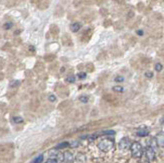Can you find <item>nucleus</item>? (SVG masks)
Here are the masks:
<instances>
[{"label":"nucleus","instance_id":"1","mask_svg":"<svg viewBox=\"0 0 164 163\" xmlns=\"http://www.w3.org/2000/svg\"><path fill=\"white\" fill-rule=\"evenodd\" d=\"M98 147H99L100 150H102L104 152H108V151H110L111 149H113L114 141L111 139H103L99 142Z\"/></svg>","mask_w":164,"mask_h":163},{"label":"nucleus","instance_id":"2","mask_svg":"<svg viewBox=\"0 0 164 163\" xmlns=\"http://www.w3.org/2000/svg\"><path fill=\"white\" fill-rule=\"evenodd\" d=\"M131 153H132V156L134 158H140L142 156L143 154V148L141 146V144L138 142H134L131 144Z\"/></svg>","mask_w":164,"mask_h":163},{"label":"nucleus","instance_id":"3","mask_svg":"<svg viewBox=\"0 0 164 163\" xmlns=\"http://www.w3.org/2000/svg\"><path fill=\"white\" fill-rule=\"evenodd\" d=\"M49 157H51V159L57 161V163H61L63 161V154L57 150H52L49 152Z\"/></svg>","mask_w":164,"mask_h":163},{"label":"nucleus","instance_id":"4","mask_svg":"<svg viewBox=\"0 0 164 163\" xmlns=\"http://www.w3.org/2000/svg\"><path fill=\"white\" fill-rule=\"evenodd\" d=\"M119 147L121 150H127L131 147V142H130V139L124 137L120 140V143H119Z\"/></svg>","mask_w":164,"mask_h":163},{"label":"nucleus","instance_id":"5","mask_svg":"<svg viewBox=\"0 0 164 163\" xmlns=\"http://www.w3.org/2000/svg\"><path fill=\"white\" fill-rule=\"evenodd\" d=\"M145 154H146V157L150 161L154 160V158H155V152H154V149L152 147H150V146H148L146 148V150H145Z\"/></svg>","mask_w":164,"mask_h":163},{"label":"nucleus","instance_id":"6","mask_svg":"<svg viewBox=\"0 0 164 163\" xmlns=\"http://www.w3.org/2000/svg\"><path fill=\"white\" fill-rule=\"evenodd\" d=\"M156 144L159 145V146L164 147V132H160L157 136H156Z\"/></svg>","mask_w":164,"mask_h":163},{"label":"nucleus","instance_id":"7","mask_svg":"<svg viewBox=\"0 0 164 163\" xmlns=\"http://www.w3.org/2000/svg\"><path fill=\"white\" fill-rule=\"evenodd\" d=\"M74 160V157H72V154L70 152H66L63 153V161L67 163H72Z\"/></svg>","mask_w":164,"mask_h":163},{"label":"nucleus","instance_id":"8","mask_svg":"<svg viewBox=\"0 0 164 163\" xmlns=\"http://www.w3.org/2000/svg\"><path fill=\"white\" fill-rule=\"evenodd\" d=\"M149 134V130L147 128H141L137 131V135L139 137H145Z\"/></svg>","mask_w":164,"mask_h":163},{"label":"nucleus","instance_id":"9","mask_svg":"<svg viewBox=\"0 0 164 163\" xmlns=\"http://www.w3.org/2000/svg\"><path fill=\"white\" fill-rule=\"evenodd\" d=\"M81 27H82V24L81 23H78V22H75V23H72L71 25V29L72 32H78V31L81 29Z\"/></svg>","mask_w":164,"mask_h":163},{"label":"nucleus","instance_id":"10","mask_svg":"<svg viewBox=\"0 0 164 163\" xmlns=\"http://www.w3.org/2000/svg\"><path fill=\"white\" fill-rule=\"evenodd\" d=\"M42 160H43V155H39L37 157H35L34 159L31 161L30 163H42Z\"/></svg>","mask_w":164,"mask_h":163},{"label":"nucleus","instance_id":"11","mask_svg":"<svg viewBox=\"0 0 164 163\" xmlns=\"http://www.w3.org/2000/svg\"><path fill=\"white\" fill-rule=\"evenodd\" d=\"M70 146V143L69 142H63V143H61L58 144L57 146V149H62V148H67Z\"/></svg>","mask_w":164,"mask_h":163},{"label":"nucleus","instance_id":"12","mask_svg":"<svg viewBox=\"0 0 164 163\" xmlns=\"http://www.w3.org/2000/svg\"><path fill=\"white\" fill-rule=\"evenodd\" d=\"M13 122H14V123H22L23 119H22L21 117H14L13 118Z\"/></svg>","mask_w":164,"mask_h":163},{"label":"nucleus","instance_id":"13","mask_svg":"<svg viewBox=\"0 0 164 163\" xmlns=\"http://www.w3.org/2000/svg\"><path fill=\"white\" fill-rule=\"evenodd\" d=\"M113 91H114V92H119V93H121L124 90H123V88L120 87V86H118V87H117V86H115V87H113Z\"/></svg>","mask_w":164,"mask_h":163},{"label":"nucleus","instance_id":"14","mask_svg":"<svg viewBox=\"0 0 164 163\" xmlns=\"http://www.w3.org/2000/svg\"><path fill=\"white\" fill-rule=\"evenodd\" d=\"M75 81H76V78L74 76H69L67 78V83H75Z\"/></svg>","mask_w":164,"mask_h":163},{"label":"nucleus","instance_id":"15","mask_svg":"<svg viewBox=\"0 0 164 163\" xmlns=\"http://www.w3.org/2000/svg\"><path fill=\"white\" fill-rule=\"evenodd\" d=\"M80 101L83 102V103H87V102L89 101V97H87V96H81V97H80Z\"/></svg>","mask_w":164,"mask_h":163},{"label":"nucleus","instance_id":"16","mask_svg":"<svg viewBox=\"0 0 164 163\" xmlns=\"http://www.w3.org/2000/svg\"><path fill=\"white\" fill-rule=\"evenodd\" d=\"M155 70L157 72H160L162 70V65H161V63H156V65H155Z\"/></svg>","mask_w":164,"mask_h":163},{"label":"nucleus","instance_id":"17","mask_svg":"<svg viewBox=\"0 0 164 163\" xmlns=\"http://www.w3.org/2000/svg\"><path fill=\"white\" fill-rule=\"evenodd\" d=\"M86 76H87L86 72H79V74H78V78H80V79H85Z\"/></svg>","mask_w":164,"mask_h":163},{"label":"nucleus","instance_id":"18","mask_svg":"<svg viewBox=\"0 0 164 163\" xmlns=\"http://www.w3.org/2000/svg\"><path fill=\"white\" fill-rule=\"evenodd\" d=\"M48 99H49V101H51V102H53V101H56V99H57V98L54 97L53 95H51V96H49V98H48Z\"/></svg>","mask_w":164,"mask_h":163},{"label":"nucleus","instance_id":"19","mask_svg":"<svg viewBox=\"0 0 164 163\" xmlns=\"http://www.w3.org/2000/svg\"><path fill=\"white\" fill-rule=\"evenodd\" d=\"M115 81L116 82H123V81H124V79H123L122 77H117V78L115 79Z\"/></svg>","mask_w":164,"mask_h":163},{"label":"nucleus","instance_id":"20","mask_svg":"<svg viewBox=\"0 0 164 163\" xmlns=\"http://www.w3.org/2000/svg\"><path fill=\"white\" fill-rule=\"evenodd\" d=\"M11 23H6L5 25H4V28H5V29H8V28H10V27H11Z\"/></svg>","mask_w":164,"mask_h":163},{"label":"nucleus","instance_id":"21","mask_svg":"<svg viewBox=\"0 0 164 163\" xmlns=\"http://www.w3.org/2000/svg\"><path fill=\"white\" fill-rule=\"evenodd\" d=\"M145 76L148 77V78H151V77H153V74H152V72H146Z\"/></svg>","mask_w":164,"mask_h":163},{"label":"nucleus","instance_id":"22","mask_svg":"<svg viewBox=\"0 0 164 163\" xmlns=\"http://www.w3.org/2000/svg\"><path fill=\"white\" fill-rule=\"evenodd\" d=\"M45 163H57V161H54V160H52V159H49V160H47Z\"/></svg>","mask_w":164,"mask_h":163},{"label":"nucleus","instance_id":"23","mask_svg":"<svg viewBox=\"0 0 164 163\" xmlns=\"http://www.w3.org/2000/svg\"><path fill=\"white\" fill-rule=\"evenodd\" d=\"M137 33L141 35V34H143V31H141V30H139V31H138V32H137Z\"/></svg>","mask_w":164,"mask_h":163},{"label":"nucleus","instance_id":"24","mask_svg":"<svg viewBox=\"0 0 164 163\" xmlns=\"http://www.w3.org/2000/svg\"><path fill=\"white\" fill-rule=\"evenodd\" d=\"M162 122H163V123H164V117H163V119H162Z\"/></svg>","mask_w":164,"mask_h":163}]
</instances>
